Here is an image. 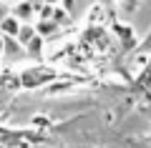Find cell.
<instances>
[{"instance_id": "obj_5", "label": "cell", "mask_w": 151, "mask_h": 148, "mask_svg": "<svg viewBox=\"0 0 151 148\" xmlns=\"http://www.w3.org/2000/svg\"><path fill=\"white\" fill-rule=\"evenodd\" d=\"M5 18V8H3V3H0V20Z\"/></svg>"}, {"instance_id": "obj_6", "label": "cell", "mask_w": 151, "mask_h": 148, "mask_svg": "<svg viewBox=\"0 0 151 148\" xmlns=\"http://www.w3.org/2000/svg\"><path fill=\"white\" fill-rule=\"evenodd\" d=\"M45 3H48V5H55V3H58V0H45Z\"/></svg>"}, {"instance_id": "obj_4", "label": "cell", "mask_w": 151, "mask_h": 148, "mask_svg": "<svg viewBox=\"0 0 151 148\" xmlns=\"http://www.w3.org/2000/svg\"><path fill=\"white\" fill-rule=\"evenodd\" d=\"M121 3H126L129 8H134V5H136V0H121Z\"/></svg>"}, {"instance_id": "obj_3", "label": "cell", "mask_w": 151, "mask_h": 148, "mask_svg": "<svg viewBox=\"0 0 151 148\" xmlns=\"http://www.w3.org/2000/svg\"><path fill=\"white\" fill-rule=\"evenodd\" d=\"M35 28L28 25V23H20V30H18V38H20V45H25V43H30L33 38H35Z\"/></svg>"}, {"instance_id": "obj_2", "label": "cell", "mask_w": 151, "mask_h": 148, "mask_svg": "<svg viewBox=\"0 0 151 148\" xmlns=\"http://www.w3.org/2000/svg\"><path fill=\"white\" fill-rule=\"evenodd\" d=\"M13 15H15L20 23L33 20V3H30V0H23V3H18V5L13 8Z\"/></svg>"}, {"instance_id": "obj_7", "label": "cell", "mask_w": 151, "mask_h": 148, "mask_svg": "<svg viewBox=\"0 0 151 148\" xmlns=\"http://www.w3.org/2000/svg\"><path fill=\"white\" fill-rule=\"evenodd\" d=\"M3 3H5V0H3Z\"/></svg>"}, {"instance_id": "obj_1", "label": "cell", "mask_w": 151, "mask_h": 148, "mask_svg": "<svg viewBox=\"0 0 151 148\" xmlns=\"http://www.w3.org/2000/svg\"><path fill=\"white\" fill-rule=\"evenodd\" d=\"M18 30H20V20H18L15 15H5L3 20H0V33L8 38H15Z\"/></svg>"}]
</instances>
